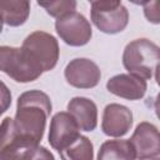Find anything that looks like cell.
Listing matches in <instances>:
<instances>
[{
    "label": "cell",
    "instance_id": "2e32d148",
    "mask_svg": "<svg viewBox=\"0 0 160 160\" xmlns=\"http://www.w3.org/2000/svg\"><path fill=\"white\" fill-rule=\"evenodd\" d=\"M59 154L61 160H94L92 142L86 136L80 135Z\"/></svg>",
    "mask_w": 160,
    "mask_h": 160
},
{
    "label": "cell",
    "instance_id": "3957f363",
    "mask_svg": "<svg viewBox=\"0 0 160 160\" xmlns=\"http://www.w3.org/2000/svg\"><path fill=\"white\" fill-rule=\"evenodd\" d=\"M21 49L42 72L52 70L58 64L59 44L49 32L40 30L31 32L22 41Z\"/></svg>",
    "mask_w": 160,
    "mask_h": 160
},
{
    "label": "cell",
    "instance_id": "6da1fadb",
    "mask_svg": "<svg viewBox=\"0 0 160 160\" xmlns=\"http://www.w3.org/2000/svg\"><path fill=\"white\" fill-rule=\"evenodd\" d=\"M50 98L40 90L22 92L18 98L14 121L15 138L29 140L36 145L44 136L46 120L51 112Z\"/></svg>",
    "mask_w": 160,
    "mask_h": 160
},
{
    "label": "cell",
    "instance_id": "4fadbf2b",
    "mask_svg": "<svg viewBox=\"0 0 160 160\" xmlns=\"http://www.w3.org/2000/svg\"><path fill=\"white\" fill-rule=\"evenodd\" d=\"M135 150L129 140H106L101 144L98 160H135Z\"/></svg>",
    "mask_w": 160,
    "mask_h": 160
},
{
    "label": "cell",
    "instance_id": "5b68a950",
    "mask_svg": "<svg viewBox=\"0 0 160 160\" xmlns=\"http://www.w3.org/2000/svg\"><path fill=\"white\" fill-rule=\"evenodd\" d=\"M0 71L18 82L34 81L42 74L21 48L5 45L0 46Z\"/></svg>",
    "mask_w": 160,
    "mask_h": 160
},
{
    "label": "cell",
    "instance_id": "8992f818",
    "mask_svg": "<svg viewBox=\"0 0 160 160\" xmlns=\"http://www.w3.org/2000/svg\"><path fill=\"white\" fill-rule=\"evenodd\" d=\"M55 30L60 39L70 46H82L91 39L92 31L86 18L76 11L68 12L55 21Z\"/></svg>",
    "mask_w": 160,
    "mask_h": 160
},
{
    "label": "cell",
    "instance_id": "9c48e42d",
    "mask_svg": "<svg viewBox=\"0 0 160 160\" xmlns=\"http://www.w3.org/2000/svg\"><path fill=\"white\" fill-rule=\"evenodd\" d=\"M129 141L131 142L135 150V156L139 160H150L158 158L160 152L159 130L150 122H140Z\"/></svg>",
    "mask_w": 160,
    "mask_h": 160
},
{
    "label": "cell",
    "instance_id": "ffe728a7",
    "mask_svg": "<svg viewBox=\"0 0 160 160\" xmlns=\"http://www.w3.org/2000/svg\"><path fill=\"white\" fill-rule=\"evenodd\" d=\"M11 105V92L9 88L0 80V115L4 114Z\"/></svg>",
    "mask_w": 160,
    "mask_h": 160
},
{
    "label": "cell",
    "instance_id": "7c38bea8",
    "mask_svg": "<svg viewBox=\"0 0 160 160\" xmlns=\"http://www.w3.org/2000/svg\"><path fill=\"white\" fill-rule=\"evenodd\" d=\"M68 112L74 118L80 130L92 131L98 125V108L88 98H72L68 104Z\"/></svg>",
    "mask_w": 160,
    "mask_h": 160
},
{
    "label": "cell",
    "instance_id": "30bf717a",
    "mask_svg": "<svg viewBox=\"0 0 160 160\" xmlns=\"http://www.w3.org/2000/svg\"><path fill=\"white\" fill-rule=\"evenodd\" d=\"M132 125V112L120 104H109L102 112L101 129L108 136H124Z\"/></svg>",
    "mask_w": 160,
    "mask_h": 160
},
{
    "label": "cell",
    "instance_id": "ba28073f",
    "mask_svg": "<svg viewBox=\"0 0 160 160\" xmlns=\"http://www.w3.org/2000/svg\"><path fill=\"white\" fill-rule=\"evenodd\" d=\"M79 130L76 121L69 112H56L50 121L49 142L51 148L61 151L80 136Z\"/></svg>",
    "mask_w": 160,
    "mask_h": 160
},
{
    "label": "cell",
    "instance_id": "9a60e30c",
    "mask_svg": "<svg viewBox=\"0 0 160 160\" xmlns=\"http://www.w3.org/2000/svg\"><path fill=\"white\" fill-rule=\"evenodd\" d=\"M36 146L29 140L15 138L0 150V160H30Z\"/></svg>",
    "mask_w": 160,
    "mask_h": 160
},
{
    "label": "cell",
    "instance_id": "8fae6325",
    "mask_svg": "<svg viewBox=\"0 0 160 160\" xmlns=\"http://www.w3.org/2000/svg\"><path fill=\"white\" fill-rule=\"evenodd\" d=\"M146 81L131 74H119L110 78L106 82V89L120 98L128 100H139L146 92Z\"/></svg>",
    "mask_w": 160,
    "mask_h": 160
},
{
    "label": "cell",
    "instance_id": "52a82bcc",
    "mask_svg": "<svg viewBox=\"0 0 160 160\" xmlns=\"http://www.w3.org/2000/svg\"><path fill=\"white\" fill-rule=\"evenodd\" d=\"M64 75L71 86L78 89H91L99 84L101 71L92 60L78 58L66 65Z\"/></svg>",
    "mask_w": 160,
    "mask_h": 160
},
{
    "label": "cell",
    "instance_id": "603a6c76",
    "mask_svg": "<svg viewBox=\"0 0 160 160\" xmlns=\"http://www.w3.org/2000/svg\"><path fill=\"white\" fill-rule=\"evenodd\" d=\"M150 160H159L158 158H154V159H150Z\"/></svg>",
    "mask_w": 160,
    "mask_h": 160
},
{
    "label": "cell",
    "instance_id": "7402d4cb",
    "mask_svg": "<svg viewBox=\"0 0 160 160\" xmlns=\"http://www.w3.org/2000/svg\"><path fill=\"white\" fill-rule=\"evenodd\" d=\"M1 30H2V19L0 18V32H1Z\"/></svg>",
    "mask_w": 160,
    "mask_h": 160
},
{
    "label": "cell",
    "instance_id": "7a4b0ae2",
    "mask_svg": "<svg viewBox=\"0 0 160 160\" xmlns=\"http://www.w3.org/2000/svg\"><path fill=\"white\" fill-rule=\"evenodd\" d=\"M160 59L159 46L148 39H136L130 41L122 54V65L129 74L144 79L156 78Z\"/></svg>",
    "mask_w": 160,
    "mask_h": 160
},
{
    "label": "cell",
    "instance_id": "d6986e66",
    "mask_svg": "<svg viewBox=\"0 0 160 160\" xmlns=\"http://www.w3.org/2000/svg\"><path fill=\"white\" fill-rule=\"evenodd\" d=\"M142 6H144V12L146 19L154 24H159L160 22V12H159L160 2L159 1L142 2Z\"/></svg>",
    "mask_w": 160,
    "mask_h": 160
},
{
    "label": "cell",
    "instance_id": "44dd1931",
    "mask_svg": "<svg viewBox=\"0 0 160 160\" xmlns=\"http://www.w3.org/2000/svg\"><path fill=\"white\" fill-rule=\"evenodd\" d=\"M30 160H55L54 159V155L44 146H36Z\"/></svg>",
    "mask_w": 160,
    "mask_h": 160
},
{
    "label": "cell",
    "instance_id": "ac0fdd59",
    "mask_svg": "<svg viewBox=\"0 0 160 160\" xmlns=\"http://www.w3.org/2000/svg\"><path fill=\"white\" fill-rule=\"evenodd\" d=\"M15 139L14 121L11 118H5L0 124V150Z\"/></svg>",
    "mask_w": 160,
    "mask_h": 160
},
{
    "label": "cell",
    "instance_id": "277c9868",
    "mask_svg": "<svg viewBox=\"0 0 160 160\" xmlns=\"http://www.w3.org/2000/svg\"><path fill=\"white\" fill-rule=\"evenodd\" d=\"M90 16L94 25L105 34L121 32L129 22V11L121 1H91Z\"/></svg>",
    "mask_w": 160,
    "mask_h": 160
},
{
    "label": "cell",
    "instance_id": "5bb4252c",
    "mask_svg": "<svg viewBox=\"0 0 160 160\" xmlns=\"http://www.w3.org/2000/svg\"><path fill=\"white\" fill-rule=\"evenodd\" d=\"M30 14L29 1H4L0 0V18L9 26L22 25Z\"/></svg>",
    "mask_w": 160,
    "mask_h": 160
},
{
    "label": "cell",
    "instance_id": "e0dca14e",
    "mask_svg": "<svg viewBox=\"0 0 160 160\" xmlns=\"http://www.w3.org/2000/svg\"><path fill=\"white\" fill-rule=\"evenodd\" d=\"M39 6L44 8L46 12L54 18H60L68 12L75 11L76 9V1H68V0H60V1H50V2H38Z\"/></svg>",
    "mask_w": 160,
    "mask_h": 160
}]
</instances>
